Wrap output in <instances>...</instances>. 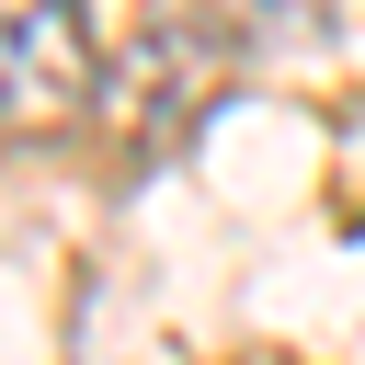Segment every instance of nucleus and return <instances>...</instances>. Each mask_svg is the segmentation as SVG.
Returning <instances> with one entry per match:
<instances>
[{
    "label": "nucleus",
    "mask_w": 365,
    "mask_h": 365,
    "mask_svg": "<svg viewBox=\"0 0 365 365\" xmlns=\"http://www.w3.org/2000/svg\"><path fill=\"white\" fill-rule=\"evenodd\" d=\"M274 11H285V0H228V23H274Z\"/></svg>",
    "instance_id": "f03ea898"
},
{
    "label": "nucleus",
    "mask_w": 365,
    "mask_h": 365,
    "mask_svg": "<svg viewBox=\"0 0 365 365\" xmlns=\"http://www.w3.org/2000/svg\"><path fill=\"white\" fill-rule=\"evenodd\" d=\"M0 103L11 137H46L91 103V23L80 0H0Z\"/></svg>",
    "instance_id": "f257e3e1"
}]
</instances>
